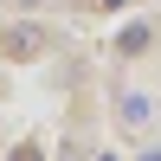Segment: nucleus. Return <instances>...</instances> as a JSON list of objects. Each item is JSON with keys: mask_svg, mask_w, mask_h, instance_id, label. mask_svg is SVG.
Masks as SVG:
<instances>
[{"mask_svg": "<svg viewBox=\"0 0 161 161\" xmlns=\"http://www.w3.org/2000/svg\"><path fill=\"white\" fill-rule=\"evenodd\" d=\"M39 45H45L39 26H7V32H0V52H13V58H32Z\"/></svg>", "mask_w": 161, "mask_h": 161, "instance_id": "nucleus-1", "label": "nucleus"}, {"mask_svg": "<svg viewBox=\"0 0 161 161\" xmlns=\"http://www.w3.org/2000/svg\"><path fill=\"white\" fill-rule=\"evenodd\" d=\"M123 123H129V129L148 123V97H136V90H129V97H123Z\"/></svg>", "mask_w": 161, "mask_h": 161, "instance_id": "nucleus-2", "label": "nucleus"}, {"mask_svg": "<svg viewBox=\"0 0 161 161\" xmlns=\"http://www.w3.org/2000/svg\"><path fill=\"white\" fill-rule=\"evenodd\" d=\"M13 161H39V148H19V155H13Z\"/></svg>", "mask_w": 161, "mask_h": 161, "instance_id": "nucleus-3", "label": "nucleus"}, {"mask_svg": "<svg viewBox=\"0 0 161 161\" xmlns=\"http://www.w3.org/2000/svg\"><path fill=\"white\" fill-rule=\"evenodd\" d=\"M136 161H161V148H142V155H136Z\"/></svg>", "mask_w": 161, "mask_h": 161, "instance_id": "nucleus-4", "label": "nucleus"}, {"mask_svg": "<svg viewBox=\"0 0 161 161\" xmlns=\"http://www.w3.org/2000/svg\"><path fill=\"white\" fill-rule=\"evenodd\" d=\"M19 7H45V0H19Z\"/></svg>", "mask_w": 161, "mask_h": 161, "instance_id": "nucleus-5", "label": "nucleus"}, {"mask_svg": "<svg viewBox=\"0 0 161 161\" xmlns=\"http://www.w3.org/2000/svg\"><path fill=\"white\" fill-rule=\"evenodd\" d=\"M103 7H110V13H116V7H123V0H103Z\"/></svg>", "mask_w": 161, "mask_h": 161, "instance_id": "nucleus-6", "label": "nucleus"}]
</instances>
